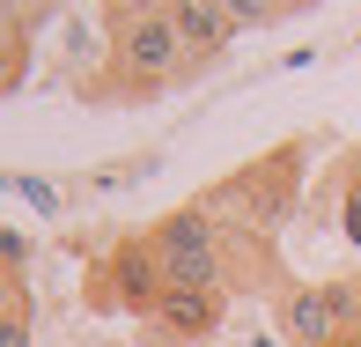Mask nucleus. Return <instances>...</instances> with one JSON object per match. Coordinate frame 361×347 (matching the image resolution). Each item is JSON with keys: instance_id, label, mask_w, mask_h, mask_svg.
<instances>
[{"instance_id": "nucleus-3", "label": "nucleus", "mask_w": 361, "mask_h": 347, "mask_svg": "<svg viewBox=\"0 0 361 347\" xmlns=\"http://www.w3.org/2000/svg\"><path fill=\"white\" fill-rule=\"evenodd\" d=\"M162 295H170V274L147 237H118L111 252L89 259V310L104 318H155Z\"/></svg>"}, {"instance_id": "nucleus-5", "label": "nucleus", "mask_w": 361, "mask_h": 347, "mask_svg": "<svg viewBox=\"0 0 361 347\" xmlns=\"http://www.w3.org/2000/svg\"><path fill=\"white\" fill-rule=\"evenodd\" d=\"M170 15H177V37H185V74L221 59L228 37H236V8L228 0H170Z\"/></svg>"}, {"instance_id": "nucleus-1", "label": "nucleus", "mask_w": 361, "mask_h": 347, "mask_svg": "<svg viewBox=\"0 0 361 347\" xmlns=\"http://www.w3.org/2000/svg\"><path fill=\"white\" fill-rule=\"evenodd\" d=\"M170 81H185V37H177V15L162 0H118L111 8V67L96 74V96L111 104H147Z\"/></svg>"}, {"instance_id": "nucleus-6", "label": "nucleus", "mask_w": 361, "mask_h": 347, "mask_svg": "<svg viewBox=\"0 0 361 347\" xmlns=\"http://www.w3.org/2000/svg\"><path fill=\"white\" fill-rule=\"evenodd\" d=\"M228 295H236V288H170V295H162V310H155V325H162L177 347H200V340L221 333Z\"/></svg>"}, {"instance_id": "nucleus-7", "label": "nucleus", "mask_w": 361, "mask_h": 347, "mask_svg": "<svg viewBox=\"0 0 361 347\" xmlns=\"http://www.w3.org/2000/svg\"><path fill=\"white\" fill-rule=\"evenodd\" d=\"M147 244H155V259H200V252H228V237H221V222H214V214H207V200L170 207L155 229H147Z\"/></svg>"}, {"instance_id": "nucleus-9", "label": "nucleus", "mask_w": 361, "mask_h": 347, "mask_svg": "<svg viewBox=\"0 0 361 347\" xmlns=\"http://www.w3.org/2000/svg\"><path fill=\"white\" fill-rule=\"evenodd\" d=\"M339 237L361 252V155L339 163Z\"/></svg>"}, {"instance_id": "nucleus-11", "label": "nucleus", "mask_w": 361, "mask_h": 347, "mask_svg": "<svg viewBox=\"0 0 361 347\" xmlns=\"http://www.w3.org/2000/svg\"><path fill=\"white\" fill-rule=\"evenodd\" d=\"M228 8H236V30H273L295 15V8H273V0H228Z\"/></svg>"}, {"instance_id": "nucleus-10", "label": "nucleus", "mask_w": 361, "mask_h": 347, "mask_svg": "<svg viewBox=\"0 0 361 347\" xmlns=\"http://www.w3.org/2000/svg\"><path fill=\"white\" fill-rule=\"evenodd\" d=\"M324 295H332V310H339V333H361V266L354 274H332Z\"/></svg>"}, {"instance_id": "nucleus-13", "label": "nucleus", "mask_w": 361, "mask_h": 347, "mask_svg": "<svg viewBox=\"0 0 361 347\" xmlns=\"http://www.w3.org/2000/svg\"><path fill=\"white\" fill-rule=\"evenodd\" d=\"M332 347H361V333H339V340H332Z\"/></svg>"}, {"instance_id": "nucleus-8", "label": "nucleus", "mask_w": 361, "mask_h": 347, "mask_svg": "<svg viewBox=\"0 0 361 347\" xmlns=\"http://www.w3.org/2000/svg\"><path fill=\"white\" fill-rule=\"evenodd\" d=\"M0 347H30V288H23V274L0 281Z\"/></svg>"}, {"instance_id": "nucleus-12", "label": "nucleus", "mask_w": 361, "mask_h": 347, "mask_svg": "<svg viewBox=\"0 0 361 347\" xmlns=\"http://www.w3.org/2000/svg\"><path fill=\"white\" fill-rule=\"evenodd\" d=\"M0 252H8V274H23V266H30V244H23V229H8V237H0Z\"/></svg>"}, {"instance_id": "nucleus-2", "label": "nucleus", "mask_w": 361, "mask_h": 347, "mask_svg": "<svg viewBox=\"0 0 361 347\" xmlns=\"http://www.w3.org/2000/svg\"><path fill=\"white\" fill-rule=\"evenodd\" d=\"M302 155H310V148L288 141V148H273V155L214 177L200 200L221 222V237H243V244H273V237H281V222L295 214V200H302Z\"/></svg>"}, {"instance_id": "nucleus-4", "label": "nucleus", "mask_w": 361, "mask_h": 347, "mask_svg": "<svg viewBox=\"0 0 361 347\" xmlns=\"http://www.w3.org/2000/svg\"><path fill=\"white\" fill-rule=\"evenodd\" d=\"M273 333L288 347H332L339 340V310H332V295H324V281H288V288L273 295Z\"/></svg>"}]
</instances>
